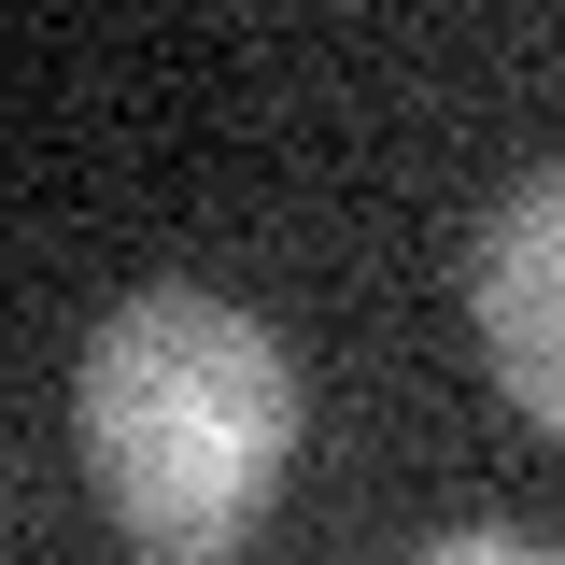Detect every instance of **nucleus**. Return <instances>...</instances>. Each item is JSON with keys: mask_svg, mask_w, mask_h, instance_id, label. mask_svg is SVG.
Masks as SVG:
<instances>
[{"mask_svg": "<svg viewBox=\"0 0 565 565\" xmlns=\"http://www.w3.org/2000/svg\"><path fill=\"white\" fill-rule=\"evenodd\" d=\"M85 481L156 565H226L297 467V353L199 282H141L71 367Z\"/></svg>", "mask_w": 565, "mask_h": 565, "instance_id": "1", "label": "nucleus"}, {"mask_svg": "<svg viewBox=\"0 0 565 565\" xmlns=\"http://www.w3.org/2000/svg\"><path fill=\"white\" fill-rule=\"evenodd\" d=\"M467 297H481V353H494V382H509V411L565 438V170H537L481 226Z\"/></svg>", "mask_w": 565, "mask_h": 565, "instance_id": "2", "label": "nucleus"}, {"mask_svg": "<svg viewBox=\"0 0 565 565\" xmlns=\"http://www.w3.org/2000/svg\"><path fill=\"white\" fill-rule=\"evenodd\" d=\"M411 565H565L552 537H509V523H481V537H438V552H411Z\"/></svg>", "mask_w": 565, "mask_h": 565, "instance_id": "3", "label": "nucleus"}]
</instances>
